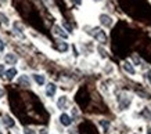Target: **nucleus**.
Here are the masks:
<instances>
[{
    "mask_svg": "<svg viewBox=\"0 0 151 134\" xmlns=\"http://www.w3.org/2000/svg\"><path fill=\"white\" fill-rule=\"evenodd\" d=\"M3 50H4V43L0 40V51H3Z\"/></svg>",
    "mask_w": 151,
    "mask_h": 134,
    "instance_id": "obj_23",
    "label": "nucleus"
},
{
    "mask_svg": "<svg viewBox=\"0 0 151 134\" xmlns=\"http://www.w3.org/2000/svg\"><path fill=\"white\" fill-rule=\"evenodd\" d=\"M60 122H61V125H64V126H71L72 119H71V116H68L67 113H63V115L60 116Z\"/></svg>",
    "mask_w": 151,
    "mask_h": 134,
    "instance_id": "obj_8",
    "label": "nucleus"
},
{
    "mask_svg": "<svg viewBox=\"0 0 151 134\" xmlns=\"http://www.w3.org/2000/svg\"><path fill=\"white\" fill-rule=\"evenodd\" d=\"M99 19H100V24L103 25V26H105V28H110V26H112V18H111L110 15L101 14L100 17H99Z\"/></svg>",
    "mask_w": 151,
    "mask_h": 134,
    "instance_id": "obj_3",
    "label": "nucleus"
},
{
    "mask_svg": "<svg viewBox=\"0 0 151 134\" xmlns=\"http://www.w3.org/2000/svg\"><path fill=\"white\" fill-rule=\"evenodd\" d=\"M18 83L22 84V86H25V87H31V80H29V78H28L27 75H22V76H19Z\"/></svg>",
    "mask_w": 151,
    "mask_h": 134,
    "instance_id": "obj_10",
    "label": "nucleus"
},
{
    "mask_svg": "<svg viewBox=\"0 0 151 134\" xmlns=\"http://www.w3.org/2000/svg\"><path fill=\"white\" fill-rule=\"evenodd\" d=\"M124 69H125V72H128V73H130V75H136V71L133 68V65L130 64V62H128V61L124 62Z\"/></svg>",
    "mask_w": 151,
    "mask_h": 134,
    "instance_id": "obj_12",
    "label": "nucleus"
},
{
    "mask_svg": "<svg viewBox=\"0 0 151 134\" xmlns=\"http://www.w3.org/2000/svg\"><path fill=\"white\" fill-rule=\"evenodd\" d=\"M118 104L121 109H126L130 105V97H129L126 93H121L118 96Z\"/></svg>",
    "mask_w": 151,
    "mask_h": 134,
    "instance_id": "obj_2",
    "label": "nucleus"
},
{
    "mask_svg": "<svg viewBox=\"0 0 151 134\" xmlns=\"http://www.w3.org/2000/svg\"><path fill=\"white\" fill-rule=\"evenodd\" d=\"M55 48L60 51V53H67L68 51V48H69V46H68V43H65V42H57L55 43Z\"/></svg>",
    "mask_w": 151,
    "mask_h": 134,
    "instance_id": "obj_5",
    "label": "nucleus"
},
{
    "mask_svg": "<svg viewBox=\"0 0 151 134\" xmlns=\"http://www.w3.org/2000/svg\"><path fill=\"white\" fill-rule=\"evenodd\" d=\"M3 94H4V93H3V90H1V88H0V98L3 97Z\"/></svg>",
    "mask_w": 151,
    "mask_h": 134,
    "instance_id": "obj_26",
    "label": "nucleus"
},
{
    "mask_svg": "<svg viewBox=\"0 0 151 134\" xmlns=\"http://www.w3.org/2000/svg\"><path fill=\"white\" fill-rule=\"evenodd\" d=\"M100 125L103 126V129L107 131V130H108V127H110V122H108V120H100Z\"/></svg>",
    "mask_w": 151,
    "mask_h": 134,
    "instance_id": "obj_15",
    "label": "nucleus"
},
{
    "mask_svg": "<svg viewBox=\"0 0 151 134\" xmlns=\"http://www.w3.org/2000/svg\"><path fill=\"white\" fill-rule=\"evenodd\" d=\"M73 1H75L76 4H81V3H82V0H73Z\"/></svg>",
    "mask_w": 151,
    "mask_h": 134,
    "instance_id": "obj_25",
    "label": "nucleus"
},
{
    "mask_svg": "<svg viewBox=\"0 0 151 134\" xmlns=\"http://www.w3.org/2000/svg\"><path fill=\"white\" fill-rule=\"evenodd\" d=\"M94 1H100V0H94Z\"/></svg>",
    "mask_w": 151,
    "mask_h": 134,
    "instance_id": "obj_28",
    "label": "nucleus"
},
{
    "mask_svg": "<svg viewBox=\"0 0 151 134\" xmlns=\"http://www.w3.org/2000/svg\"><path fill=\"white\" fill-rule=\"evenodd\" d=\"M39 134H47V130L46 129H42L40 131H39Z\"/></svg>",
    "mask_w": 151,
    "mask_h": 134,
    "instance_id": "obj_24",
    "label": "nucleus"
},
{
    "mask_svg": "<svg viewBox=\"0 0 151 134\" xmlns=\"http://www.w3.org/2000/svg\"><path fill=\"white\" fill-rule=\"evenodd\" d=\"M33 80H35L39 86H43V84H45V76H43V75L35 73V75H33Z\"/></svg>",
    "mask_w": 151,
    "mask_h": 134,
    "instance_id": "obj_14",
    "label": "nucleus"
},
{
    "mask_svg": "<svg viewBox=\"0 0 151 134\" xmlns=\"http://www.w3.org/2000/svg\"><path fill=\"white\" fill-rule=\"evenodd\" d=\"M55 90H57V87H55L54 83H49L46 86V96L47 97H53L55 94Z\"/></svg>",
    "mask_w": 151,
    "mask_h": 134,
    "instance_id": "obj_6",
    "label": "nucleus"
},
{
    "mask_svg": "<svg viewBox=\"0 0 151 134\" xmlns=\"http://www.w3.org/2000/svg\"><path fill=\"white\" fill-rule=\"evenodd\" d=\"M4 72H6L4 65H0V78H1V76H4Z\"/></svg>",
    "mask_w": 151,
    "mask_h": 134,
    "instance_id": "obj_18",
    "label": "nucleus"
},
{
    "mask_svg": "<svg viewBox=\"0 0 151 134\" xmlns=\"http://www.w3.org/2000/svg\"><path fill=\"white\" fill-rule=\"evenodd\" d=\"M4 76H6V79H7V80H13V79L17 76V69H15V68H11V69L6 71Z\"/></svg>",
    "mask_w": 151,
    "mask_h": 134,
    "instance_id": "obj_11",
    "label": "nucleus"
},
{
    "mask_svg": "<svg viewBox=\"0 0 151 134\" xmlns=\"http://www.w3.org/2000/svg\"><path fill=\"white\" fill-rule=\"evenodd\" d=\"M67 105H68V98L65 97V96L60 97L58 101H57V106H58L60 109H65V108H67Z\"/></svg>",
    "mask_w": 151,
    "mask_h": 134,
    "instance_id": "obj_9",
    "label": "nucleus"
},
{
    "mask_svg": "<svg viewBox=\"0 0 151 134\" xmlns=\"http://www.w3.org/2000/svg\"><path fill=\"white\" fill-rule=\"evenodd\" d=\"M3 123H4V126L6 127H14V120H13V118L11 116H9V115H4L3 116Z\"/></svg>",
    "mask_w": 151,
    "mask_h": 134,
    "instance_id": "obj_13",
    "label": "nucleus"
},
{
    "mask_svg": "<svg viewBox=\"0 0 151 134\" xmlns=\"http://www.w3.org/2000/svg\"><path fill=\"white\" fill-rule=\"evenodd\" d=\"M146 79L150 82V84H151V71H147L146 72Z\"/></svg>",
    "mask_w": 151,
    "mask_h": 134,
    "instance_id": "obj_19",
    "label": "nucleus"
},
{
    "mask_svg": "<svg viewBox=\"0 0 151 134\" xmlns=\"http://www.w3.org/2000/svg\"><path fill=\"white\" fill-rule=\"evenodd\" d=\"M133 61H134L136 64H142V60H140V58H137V57H133Z\"/></svg>",
    "mask_w": 151,
    "mask_h": 134,
    "instance_id": "obj_22",
    "label": "nucleus"
},
{
    "mask_svg": "<svg viewBox=\"0 0 151 134\" xmlns=\"http://www.w3.org/2000/svg\"><path fill=\"white\" fill-rule=\"evenodd\" d=\"M53 32H54V35H57V36L63 37V39H68V33H65L63 29L60 28L58 25H55L54 28H53Z\"/></svg>",
    "mask_w": 151,
    "mask_h": 134,
    "instance_id": "obj_7",
    "label": "nucleus"
},
{
    "mask_svg": "<svg viewBox=\"0 0 151 134\" xmlns=\"http://www.w3.org/2000/svg\"><path fill=\"white\" fill-rule=\"evenodd\" d=\"M97 51L100 53V56L103 57V58H105V57H107V51H104V48H103V47H101V46H99V47H97Z\"/></svg>",
    "mask_w": 151,
    "mask_h": 134,
    "instance_id": "obj_16",
    "label": "nucleus"
},
{
    "mask_svg": "<svg viewBox=\"0 0 151 134\" xmlns=\"http://www.w3.org/2000/svg\"><path fill=\"white\" fill-rule=\"evenodd\" d=\"M0 19H1V22H3V24L9 25V18H7V17H4V15L1 14V13H0Z\"/></svg>",
    "mask_w": 151,
    "mask_h": 134,
    "instance_id": "obj_17",
    "label": "nucleus"
},
{
    "mask_svg": "<svg viewBox=\"0 0 151 134\" xmlns=\"http://www.w3.org/2000/svg\"><path fill=\"white\" fill-rule=\"evenodd\" d=\"M90 35H92L96 40H99L100 43H107V35H105V32H103L100 28H93Z\"/></svg>",
    "mask_w": 151,
    "mask_h": 134,
    "instance_id": "obj_1",
    "label": "nucleus"
},
{
    "mask_svg": "<svg viewBox=\"0 0 151 134\" xmlns=\"http://www.w3.org/2000/svg\"><path fill=\"white\" fill-rule=\"evenodd\" d=\"M17 61H18V57L13 54V53H9V54H6L4 56V62L9 65H14L17 64Z\"/></svg>",
    "mask_w": 151,
    "mask_h": 134,
    "instance_id": "obj_4",
    "label": "nucleus"
},
{
    "mask_svg": "<svg viewBox=\"0 0 151 134\" xmlns=\"http://www.w3.org/2000/svg\"><path fill=\"white\" fill-rule=\"evenodd\" d=\"M147 134H151V130H148V131H147Z\"/></svg>",
    "mask_w": 151,
    "mask_h": 134,
    "instance_id": "obj_27",
    "label": "nucleus"
},
{
    "mask_svg": "<svg viewBox=\"0 0 151 134\" xmlns=\"http://www.w3.org/2000/svg\"><path fill=\"white\" fill-rule=\"evenodd\" d=\"M24 134H35V131L33 130H31V129H25V133Z\"/></svg>",
    "mask_w": 151,
    "mask_h": 134,
    "instance_id": "obj_21",
    "label": "nucleus"
},
{
    "mask_svg": "<svg viewBox=\"0 0 151 134\" xmlns=\"http://www.w3.org/2000/svg\"><path fill=\"white\" fill-rule=\"evenodd\" d=\"M64 26L67 28V31H68V32H72V26H71L68 22H64Z\"/></svg>",
    "mask_w": 151,
    "mask_h": 134,
    "instance_id": "obj_20",
    "label": "nucleus"
}]
</instances>
